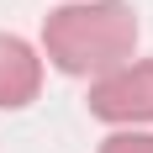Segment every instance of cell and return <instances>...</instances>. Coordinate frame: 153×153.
<instances>
[{
  "instance_id": "cell-3",
  "label": "cell",
  "mask_w": 153,
  "mask_h": 153,
  "mask_svg": "<svg viewBox=\"0 0 153 153\" xmlns=\"http://www.w3.org/2000/svg\"><path fill=\"white\" fill-rule=\"evenodd\" d=\"M37 90H42V53L16 32H0V111L32 106Z\"/></svg>"
},
{
  "instance_id": "cell-4",
  "label": "cell",
  "mask_w": 153,
  "mask_h": 153,
  "mask_svg": "<svg viewBox=\"0 0 153 153\" xmlns=\"http://www.w3.org/2000/svg\"><path fill=\"white\" fill-rule=\"evenodd\" d=\"M100 153H153V132L143 127H122V132H111L100 143Z\"/></svg>"
},
{
  "instance_id": "cell-2",
  "label": "cell",
  "mask_w": 153,
  "mask_h": 153,
  "mask_svg": "<svg viewBox=\"0 0 153 153\" xmlns=\"http://www.w3.org/2000/svg\"><path fill=\"white\" fill-rule=\"evenodd\" d=\"M90 111L111 127H148L153 122V58H127L90 85Z\"/></svg>"
},
{
  "instance_id": "cell-1",
  "label": "cell",
  "mask_w": 153,
  "mask_h": 153,
  "mask_svg": "<svg viewBox=\"0 0 153 153\" xmlns=\"http://www.w3.org/2000/svg\"><path fill=\"white\" fill-rule=\"evenodd\" d=\"M137 11L127 0H63L42 21V58L63 74H106L132 58Z\"/></svg>"
}]
</instances>
